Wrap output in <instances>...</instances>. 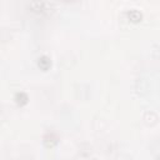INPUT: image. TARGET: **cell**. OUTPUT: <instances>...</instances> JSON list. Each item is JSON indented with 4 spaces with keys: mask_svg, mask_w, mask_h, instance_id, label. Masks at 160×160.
<instances>
[{
    "mask_svg": "<svg viewBox=\"0 0 160 160\" xmlns=\"http://www.w3.org/2000/svg\"><path fill=\"white\" fill-rule=\"evenodd\" d=\"M38 64H39V66H40V68H41L42 70H46V69H48V68H49V66L51 65L50 60H49V59H48L46 56H42V58H40V59H39V62H38Z\"/></svg>",
    "mask_w": 160,
    "mask_h": 160,
    "instance_id": "obj_1",
    "label": "cell"
},
{
    "mask_svg": "<svg viewBox=\"0 0 160 160\" xmlns=\"http://www.w3.org/2000/svg\"><path fill=\"white\" fill-rule=\"evenodd\" d=\"M128 15H129V18H130L132 21H135V22H136V21H139V20L141 19V14H140L139 11H136V10H132V11H130Z\"/></svg>",
    "mask_w": 160,
    "mask_h": 160,
    "instance_id": "obj_2",
    "label": "cell"
}]
</instances>
